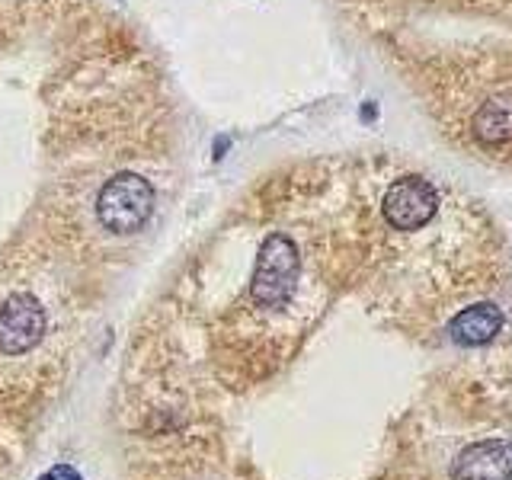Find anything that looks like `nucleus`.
I'll list each match as a JSON object with an SVG mask.
<instances>
[{
	"label": "nucleus",
	"mask_w": 512,
	"mask_h": 480,
	"mask_svg": "<svg viewBox=\"0 0 512 480\" xmlns=\"http://www.w3.org/2000/svg\"><path fill=\"white\" fill-rule=\"evenodd\" d=\"M154 212V186L138 173H116L96 196V221L109 234H135Z\"/></svg>",
	"instance_id": "1"
},
{
	"label": "nucleus",
	"mask_w": 512,
	"mask_h": 480,
	"mask_svg": "<svg viewBox=\"0 0 512 480\" xmlns=\"http://www.w3.org/2000/svg\"><path fill=\"white\" fill-rule=\"evenodd\" d=\"M439 186L429 180V176L420 173H404L397 180L388 183L381 196V215L388 221L391 231L400 234H416L429 228L432 221L439 215Z\"/></svg>",
	"instance_id": "2"
},
{
	"label": "nucleus",
	"mask_w": 512,
	"mask_h": 480,
	"mask_svg": "<svg viewBox=\"0 0 512 480\" xmlns=\"http://www.w3.org/2000/svg\"><path fill=\"white\" fill-rule=\"evenodd\" d=\"M298 272H301V260H298V247L292 244V237L272 234L260 250V263H256L253 282H250V298L256 308L276 311L282 304L292 301Z\"/></svg>",
	"instance_id": "3"
},
{
	"label": "nucleus",
	"mask_w": 512,
	"mask_h": 480,
	"mask_svg": "<svg viewBox=\"0 0 512 480\" xmlns=\"http://www.w3.org/2000/svg\"><path fill=\"white\" fill-rule=\"evenodd\" d=\"M45 336V308L36 295L16 292L0 304V352L26 356Z\"/></svg>",
	"instance_id": "4"
},
{
	"label": "nucleus",
	"mask_w": 512,
	"mask_h": 480,
	"mask_svg": "<svg viewBox=\"0 0 512 480\" xmlns=\"http://www.w3.org/2000/svg\"><path fill=\"white\" fill-rule=\"evenodd\" d=\"M452 480H512V442L490 439L468 445L455 461Z\"/></svg>",
	"instance_id": "5"
},
{
	"label": "nucleus",
	"mask_w": 512,
	"mask_h": 480,
	"mask_svg": "<svg viewBox=\"0 0 512 480\" xmlns=\"http://www.w3.org/2000/svg\"><path fill=\"white\" fill-rule=\"evenodd\" d=\"M503 324H506L503 311L496 308V304L480 301V304H471V308H464L461 314H455L448 333H452V340L458 346H484L503 330Z\"/></svg>",
	"instance_id": "6"
},
{
	"label": "nucleus",
	"mask_w": 512,
	"mask_h": 480,
	"mask_svg": "<svg viewBox=\"0 0 512 480\" xmlns=\"http://www.w3.org/2000/svg\"><path fill=\"white\" fill-rule=\"evenodd\" d=\"M39 480H84V477H80V474L71 468V464H55V468L48 471L45 477H39Z\"/></svg>",
	"instance_id": "7"
},
{
	"label": "nucleus",
	"mask_w": 512,
	"mask_h": 480,
	"mask_svg": "<svg viewBox=\"0 0 512 480\" xmlns=\"http://www.w3.org/2000/svg\"><path fill=\"white\" fill-rule=\"evenodd\" d=\"M228 148H231V138H228V135L218 138V141H215V160H221V157H224V151H228Z\"/></svg>",
	"instance_id": "8"
},
{
	"label": "nucleus",
	"mask_w": 512,
	"mask_h": 480,
	"mask_svg": "<svg viewBox=\"0 0 512 480\" xmlns=\"http://www.w3.org/2000/svg\"><path fill=\"white\" fill-rule=\"evenodd\" d=\"M375 116V106L372 103H365V109H362V119H372Z\"/></svg>",
	"instance_id": "9"
}]
</instances>
